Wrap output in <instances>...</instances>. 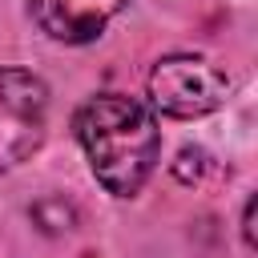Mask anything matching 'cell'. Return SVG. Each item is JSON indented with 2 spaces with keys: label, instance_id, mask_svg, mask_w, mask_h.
<instances>
[{
  "label": "cell",
  "instance_id": "obj_1",
  "mask_svg": "<svg viewBox=\"0 0 258 258\" xmlns=\"http://www.w3.org/2000/svg\"><path fill=\"white\" fill-rule=\"evenodd\" d=\"M77 141L93 177L113 198H133L161 157V129L145 101L125 93H97L73 117Z\"/></svg>",
  "mask_w": 258,
  "mask_h": 258
},
{
  "label": "cell",
  "instance_id": "obj_2",
  "mask_svg": "<svg viewBox=\"0 0 258 258\" xmlns=\"http://www.w3.org/2000/svg\"><path fill=\"white\" fill-rule=\"evenodd\" d=\"M145 93H149V109L153 113L177 117V121H194V117H206V113L226 105L230 77L210 56L173 52V56H161L149 69Z\"/></svg>",
  "mask_w": 258,
  "mask_h": 258
},
{
  "label": "cell",
  "instance_id": "obj_3",
  "mask_svg": "<svg viewBox=\"0 0 258 258\" xmlns=\"http://www.w3.org/2000/svg\"><path fill=\"white\" fill-rule=\"evenodd\" d=\"M48 129V85L28 73L0 64V173L24 165Z\"/></svg>",
  "mask_w": 258,
  "mask_h": 258
},
{
  "label": "cell",
  "instance_id": "obj_4",
  "mask_svg": "<svg viewBox=\"0 0 258 258\" xmlns=\"http://www.w3.org/2000/svg\"><path fill=\"white\" fill-rule=\"evenodd\" d=\"M133 0H28V12L44 36L60 44H89Z\"/></svg>",
  "mask_w": 258,
  "mask_h": 258
},
{
  "label": "cell",
  "instance_id": "obj_5",
  "mask_svg": "<svg viewBox=\"0 0 258 258\" xmlns=\"http://www.w3.org/2000/svg\"><path fill=\"white\" fill-rule=\"evenodd\" d=\"M32 218L40 222L44 234H64V230L77 226V210H73L64 198H44V202H36V206H32Z\"/></svg>",
  "mask_w": 258,
  "mask_h": 258
},
{
  "label": "cell",
  "instance_id": "obj_6",
  "mask_svg": "<svg viewBox=\"0 0 258 258\" xmlns=\"http://www.w3.org/2000/svg\"><path fill=\"white\" fill-rule=\"evenodd\" d=\"M214 169V157L202 149V145H185L181 153H177V161H173V177L177 181H185V185H198V181H206V173Z\"/></svg>",
  "mask_w": 258,
  "mask_h": 258
},
{
  "label": "cell",
  "instance_id": "obj_7",
  "mask_svg": "<svg viewBox=\"0 0 258 258\" xmlns=\"http://www.w3.org/2000/svg\"><path fill=\"white\" fill-rule=\"evenodd\" d=\"M242 242L254 250V198H246V206H242Z\"/></svg>",
  "mask_w": 258,
  "mask_h": 258
}]
</instances>
